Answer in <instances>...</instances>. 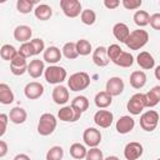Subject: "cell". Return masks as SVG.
Here are the masks:
<instances>
[{
	"mask_svg": "<svg viewBox=\"0 0 160 160\" xmlns=\"http://www.w3.org/2000/svg\"><path fill=\"white\" fill-rule=\"evenodd\" d=\"M134 22L139 26V28H144L146 25H149L150 22V15L148 11L145 10H138L135 14H134Z\"/></svg>",
	"mask_w": 160,
	"mask_h": 160,
	"instance_id": "obj_29",
	"label": "cell"
},
{
	"mask_svg": "<svg viewBox=\"0 0 160 160\" xmlns=\"http://www.w3.org/2000/svg\"><path fill=\"white\" fill-rule=\"evenodd\" d=\"M8 120H9V115L6 114H0V122H1V131H0V136H2L6 131V125H8Z\"/></svg>",
	"mask_w": 160,
	"mask_h": 160,
	"instance_id": "obj_45",
	"label": "cell"
},
{
	"mask_svg": "<svg viewBox=\"0 0 160 160\" xmlns=\"http://www.w3.org/2000/svg\"><path fill=\"white\" fill-rule=\"evenodd\" d=\"M159 124V114L155 110H148L140 116V126L145 131H152Z\"/></svg>",
	"mask_w": 160,
	"mask_h": 160,
	"instance_id": "obj_6",
	"label": "cell"
},
{
	"mask_svg": "<svg viewBox=\"0 0 160 160\" xmlns=\"http://www.w3.org/2000/svg\"><path fill=\"white\" fill-rule=\"evenodd\" d=\"M61 56H62V52L56 46H49L44 51V60L46 62L51 64V65H55L58 61H60L61 60Z\"/></svg>",
	"mask_w": 160,
	"mask_h": 160,
	"instance_id": "obj_20",
	"label": "cell"
},
{
	"mask_svg": "<svg viewBox=\"0 0 160 160\" xmlns=\"http://www.w3.org/2000/svg\"><path fill=\"white\" fill-rule=\"evenodd\" d=\"M142 151H144V149L140 142L131 141V142L126 144V146L124 149V156L126 160H138L142 155Z\"/></svg>",
	"mask_w": 160,
	"mask_h": 160,
	"instance_id": "obj_10",
	"label": "cell"
},
{
	"mask_svg": "<svg viewBox=\"0 0 160 160\" xmlns=\"http://www.w3.org/2000/svg\"><path fill=\"white\" fill-rule=\"evenodd\" d=\"M146 108H154L160 102V86H154L150 91L145 94Z\"/></svg>",
	"mask_w": 160,
	"mask_h": 160,
	"instance_id": "obj_24",
	"label": "cell"
},
{
	"mask_svg": "<svg viewBox=\"0 0 160 160\" xmlns=\"http://www.w3.org/2000/svg\"><path fill=\"white\" fill-rule=\"evenodd\" d=\"M34 14L36 16V19L41 20V21H45V20H49L52 15V9L46 5V4H40L35 8L34 10Z\"/></svg>",
	"mask_w": 160,
	"mask_h": 160,
	"instance_id": "obj_26",
	"label": "cell"
},
{
	"mask_svg": "<svg viewBox=\"0 0 160 160\" xmlns=\"http://www.w3.org/2000/svg\"><path fill=\"white\" fill-rule=\"evenodd\" d=\"M8 152V144L4 140H0V158H4Z\"/></svg>",
	"mask_w": 160,
	"mask_h": 160,
	"instance_id": "obj_47",
	"label": "cell"
},
{
	"mask_svg": "<svg viewBox=\"0 0 160 160\" xmlns=\"http://www.w3.org/2000/svg\"><path fill=\"white\" fill-rule=\"evenodd\" d=\"M18 51H19L20 55H22V56L26 58V59L30 58V56H32V55H35V54H34V49H32L30 41H29V42H24V44H21V46H20V49H19Z\"/></svg>",
	"mask_w": 160,
	"mask_h": 160,
	"instance_id": "obj_41",
	"label": "cell"
},
{
	"mask_svg": "<svg viewBox=\"0 0 160 160\" xmlns=\"http://www.w3.org/2000/svg\"><path fill=\"white\" fill-rule=\"evenodd\" d=\"M14 101V92L8 84H0V102L9 105Z\"/></svg>",
	"mask_w": 160,
	"mask_h": 160,
	"instance_id": "obj_27",
	"label": "cell"
},
{
	"mask_svg": "<svg viewBox=\"0 0 160 160\" xmlns=\"http://www.w3.org/2000/svg\"><path fill=\"white\" fill-rule=\"evenodd\" d=\"M149 24L154 30H160V12L152 14L150 16V22Z\"/></svg>",
	"mask_w": 160,
	"mask_h": 160,
	"instance_id": "obj_44",
	"label": "cell"
},
{
	"mask_svg": "<svg viewBox=\"0 0 160 160\" xmlns=\"http://www.w3.org/2000/svg\"><path fill=\"white\" fill-rule=\"evenodd\" d=\"M86 152H88L86 148L80 142H74L70 146V155L76 160H81V159L86 158Z\"/></svg>",
	"mask_w": 160,
	"mask_h": 160,
	"instance_id": "obj_28",
	"label": "cell"
},
{
	"mask_svg": "<svg viewBox=\"0 0 160 160\" xmlns=\"http://www.w3.org/2000/svg\"><path fill=\"white\" fill-rule=\"evenodd\" d=\"M134 126H135V120L131 116H129V115L121 116L116 121V125H115L116 131L119 134H128V132H130L134 129Z\"/></svg>",
	"mask_w": 160,
	"mask_h": 160,
	"instance_id": "obj_14",
	"label": "cell"
},
{
	"mask_svg": "<svg viewBox=\"0 0 160 160\" xmlns=\"http://www.w3.org/2000/svg\"><path fill=\"white\" fill-rule=\"evenodd\" d=\"M94 101H95V105H96L99 109H105V108H108V106L111 105V102H112V96H111L110 94H108L106 91H100V92H98V94L95 95Z\"/></svg>",
	"mask_w": 160,
	"mask_h": 160,
	"instance_id": "obj_25",
	"label": "cell"
},
{
	"mask_svg": "<svg viewBox=\"0 0 160 160\" xmlns=\"http://www.w3.org/2000/svg\"><path fill=\"white\" fill-rule=\"evenodd\" d=\"M30 44H31V46L34 49V54L35 55L40 54L41 51H45L44 40H41V39H32V40H30Z\"/></svg>",
	"mask_w": 160,
	"mask_h": 160,
	"instance_id": "obj_42",
	"label": "cell"
},
{
	"mask_svg": "<svg viewBox=\"0 0 160 160\" xmlns=\"http://www.w3.org/2000/svg\"><path fill=\"white\" fill-rule=\"evenodd\" d=\"M58 118L61 120V121H65V122H74V118H75V114H74V109L72 106H64L59 110L58 112Z\"/></svg>",
	"mask_w": 160,
	"mask_h": 160,
	"instance_id": "obj_33",
	"label": "cell"
},
{
	"mask_svg": "<svg viewBox=\"0 0 160 160\" xmlns=\"http://www.w3.org/2000/svg\"><path fill=\"white\" fill-rule=\"evenodd\" d=\"M56 118L50 114V112H45L40 116L39 119V124H38V132L42 136H48L51 135L56 128Z\"/></svg>",
	"mask_w": 160,
	"mask_h": 160,
	"instance_id": "obj_3",
	"label": "cell"
},
{
	"mask_svg": "<svg viewBox=\"0 0 160 160\" xmlns=\"http://www.w3.org/2000/svg\"><path fill=\"white\" fill-rule=\"evenodd\" d=\"M86 160H104V155L102 151L98 148H91L90 150H88L86 152Z\"/></svg>",
	"mask_w": 160,
	"mask_h": 160,
	"instance_id": "obj_40",
	"label": "cell"
},
{
	"mask_svg": "<svg viewBox=\"0 0 160 160\" xmlns=\"http://www.w3.org/2000/svg\"><path fill=\"white\" fill-rule=\"evenodd\" d=\"M159 5H160V1H159Z\"/></svg>",
	"mask_w": 160,
	"mask_h": 160,
	"instance_id": "obj_52",
	"label": "cell"
},
{
	"mask_svg": "<svg viewBox=\"0 0 160 160\" xmlns=\"http://www.w3.org/2000/svg\"><path fill=\"white\" fill-rule=\"evenodd\" d=\"M92 61L96 66L104 68L109 64V56H108V50L104 46H98L94 52H92Z\"/></svg>",
	"mask_w": 160,
	"mask_h": 160,
	"instance_id": "obj_15",
	"label": "cell"
},
{
	"mask_svg": "<svg viewBox=\"0 0 160 160\" xmlns=\"http://www.w3.org/2000/svg\"><path fill=\"white\" fill-rule=\"evenodd\" d=\"M31 35H32V30L28 25H19L14 30V38H15V40L19 41V42H22V44L24 42H29Z\"/></svg>",
	"mask_w": 160,
	"mask_h": 160,
	"instance_id": "obj_17",
	"label": "cell"
},
{
	"mask_svg": "<svg viewBox=\"0 0 160 160\" xmlns=\"http://www.w3.org/2000/svg\"><path fill=\"white\" fill-rule=\"evenodd\" d=\"M108 50V56H109V60H111L112 62L120 56V54L122 52V49L118 45V44H111L109 48H106Z\"/></svg>",
	"mask_w": 160,
	"mask_h": 160,
	"instance_id": "obj_39",
	"label": "cell"
},
{
	"mask_svg": "<svg viewBox=\"0 0 160 160\" xmlns=\"http://www.w3.org/2000/svg\"><path fill=\"white\" fill-rule=\"evenodd\" d=\"M104 160H120V159H119L118 156H114V155H112V156H108V158H105Z\"/></svg>",
	"mask_w": 160,
	"mask_h": 160,
	"instance_id": "obj_50",
	"label": "cell"
},
{
	"mask_svg": "<svg viewBox=\"0 0 160 160\" xmlns=\"http://www.w3.org/2000/svg\"><path fill=\"white\" fill-rule=\"evenodd\" d=\"M64 156V150L61 146H52L46 152V160H61Z\"/></svg>",
	"mask_w": 160,
	"mask_h": 160,
	"instance_id": "obj_38",
	"label": "cell"
},
{
	"mask_svg": "<svg viewBox=\"0 0 160 160\" xmlns=\"http://www.w3.org/2000/svg\"><path fill=\"white\" fill-rule=\"evenodd\" d=\"M145 108H146V98H145V94H142V92L134 94L126 104L128 111L132 115H140V112Z\"/></svg>",
	"mask_w": 160,
	"mask_h": 160,
	"instance_id": "obj_5",
	"label": "cell"
},
{
	"mask_svg": "<svg viewBox=\"0 0 160 160\" xmlns=\"http://www.w3.org/2000/svg\"><path fill=\"white\" fill-rule=\"evenodd\" d=\"M154 74H155V78H156L158 80H160V65L155 68V70H154Z\"/></svg>",
	"mask_w": 160,
	"mask_h": 160,
	"instance_id": "obj_49",
	"label": "cell"
},
{
	"mask_svg": "<svg viewBox=\"0 0 160 160\" xmlns=\"http://www.w3.org/2000/svg\"><path fill=\"white\" fill-rule=\"evenodd\" d=\"M89 85H90V76L84 71H79V72L70 75V78L68 80V86L71 91L85 90Z\"/></svg>",
	"mask_w": 160,
	"mask_h": 160,
	"instance_id": "obj_2",
	"label": "cell"
},
{
	"mask_svg": "<svg viewBox=\"0 0 160 160\" xmlns=\"http://www.w3.org/2000/svg\"><path fill=\"white\" fill-rule=\"evenodd\" d=\"M71 106L78 108L81 112H84V111H86V110L89 109V100H88L86 96H82V95L76 96V98H74V100L71 101Z\"/></svg>",
	"mask_w": 160,
	"mask_h": 160,
	"instance_id": "obj_35",
	"label": "cell"
},
{
	"mask_svg": "<svg viewBox=\"0 0 160 160\" xmlns=\"http://www.w3.org/2000/svg\"><path fill=\"white\" fill-rule=\"evenodd\" d=\"M76 50H78L79 55L86 56L91 52V44L85 39H80L76 41Z\"/></svg>",
	"mask_w": 160,
	"mask_h": 160,
	"instance_id": "obj_37",
	"label": "cell"
},
{
	"mask_svg": "<svg viewBox=\"0 0 160 160\" xmlns=\"http://www.w3.org/2000/svg\"><path fill=\"white\" fill-rule=\"evenodd\" d=\"M28 118V114H26V110L20 108V106H15L10 110L9 112V120L14 124H22L25 122Z\"/></svg>",
	"mask_w": 160,
	"mask_h": 160,
	"instance_id": "obj_22",
	"label": "cell"
},
{
	"mask_svg": "<svg viewBox=\"0 0 160 160\" xmlns=\"http://www.w3.org/2000/svg\"><path fill=\"white\" fill-rule=\"evenodd\" d=\"M149 40V34L146 30H142V29H138V30H134L130 32L128 40L125 41V45L130 49V50H139L141 49L142 46L146 45Z\"/></svg>",
	"mask_w": 160,
	"mask_h": 160,
	"instance_id": "obj_1",
	"label": "cell"
},
{
	"mask_svg": "<svg viewBox=\"0 0 160 160\" xmlns=\"http://www.w3.org/2000/svg\"><path fill=\"white\" fill-rule=\"evenodd\" d=\"M34 5H36L35 0H18L16 2V8L21 14H29L31 10H35Z\"/></svg>",
	"mask_w": 160,
	"mask_h": 160,
	"instance_id": "obj_34",
	"label": "cell"
},
{
	"mask_svg": "<svg viewBox=\"0 0 160 160\" xmlns=\"http://www.w3.org/2000/svg\"><path fill=\"white\" fill-rule=\"evenodd\" d=\"M80 19H81V22L85 24V25H92L96 20V14L94 10L91 9H85L82 10L81 15H80Z\"/></svg>",
	"mask_w": 160,
	"mask_h": 160,
	"instance_id": "obj_36",
	"label": "cell"
},
{
	"mask_svg": "<svg viewBox=\"0 0 160 160\" xmlns=\"http://www.w3.org/2000/svg\"><path fill=\"white\" fill-rule=\"evenodd\" d=\"M66 70L62 66H58V65H50L49 68L45 69L44 76L45 80L49 84H61L65 79H66Z\"/></svg>",
	"mask_w": 160,
	"mask_h": 160,
	"instance_id": "obj_4",
	"label": "cell"
},
{
	"mask_svg": "<svg viewBox=\"0 0 160 160\" xmlns=\"http://www.w3.org/2000/svg\"><path fill=\"white\" fill-rule=\"evenodd\" d=\"M62 55L69 59V60H74L79 56V52L76 50V42H72V41H69L66 42L64 46H62Z\"/></svg>",
	"mask_w": 160,
	"mask_h": 160,
	"instance_id": "obj_30",
	"label": "cell"
},
{
	"mask_svg": "<svg viewBox=\"0 0 160 160\" xmlns=\"http://www.w3.org/2000/svg\"><path fill=\"white\" fill-rule=\"evenodd\" d=\"M146 84V75L144 71H132L130 75V85L134 89H141Z\"/></svg>",
	"mask_w": 160,
	"mask_h": 160,
	"instance_id": "obj_23",
	"label": "cell"
},
{
	"mask_svg": "<svg viewBox=\"0 0 160 160\" xmlns=\"http://www.w3.org/2000/svg\"><path fill=\"white\" fill-rule=\"evenodd\" d=\"M14 160H30V158H29L26 154H18V155L14 158Z\"/></svg>",
	"mask_w": 160,
	"mask_h": 160,
	"instance_id": "obj_48",
	"label": "cell"
},
{
	"mask_svg": "<svg viewBox=\"0 0 160 160\" xmlns=\"http://www.w3.org/2000/svg\"><path fill=\"white\" fill-rule=\"evenodd\" d=\"M121 4L128 10H136V9H139L141 6L142 1L141 0H122Z\"/></svg>",
	"mask_w": 160,
	"mask_h": 160,
	"instance_id": "obj_43",
	"label": "cell"
},
{
	"mask_svg": "<svg viewBox=\"0 0 160 160\" xmlns=\"http://www.w3.org/2000/svg\"><path fill=\"white\" fill-rule=\"evenodd\" d=\"M52 100L58 105H64L69 101V90L64 85H56L52 90Z\"/></svg>",
	"mask_w": 160,
	"mask_h": 160,
	"instance_id": "obj_16",
	"label": "cell"
},
{
	"mask_svg": "<svg viewBox=\"0 0 160 160\" xmlns=\"http://www.w3.org/2000/svg\"><path fill=\"white\" fill-rule=\"evenodd\" d=\"M104 5H105V8L112 10V9H116L120 5V1L119 0H104Z\"/></svg>",
	"mask_w": 160,
	"mask_h": 160,
	"instance_id": "obj_46",
	"label": "cell"
},
{
	"mask_svg": "<svg viewBox=\"0 0 160 160\" xmlns=\"http://www.w3.org/2000/svg\"><path fill=\"white\" fill-rule=\"evenodd\" d=\"M136 62L140 68L145 69V70H149V69H152L155 66V60L152 58V55L148 51H141L138 58H136Z\"/></svg>",
	"mask_w": 160,
	"mask_h": 160,
	"instance_id": "obj_21",
	"label": "cell"
},
{
	"mask_svg": "<svg viewBox=\"0 0 160 160\" xmlns=\"http://www.w3.org/2000/svg\"><path fill=\"white\" fill-rule=\"evenodd\" d=\"M24 94L30 100L39 99L44 94V86L38 81H31V82L26 84V86L24 89Z\"/></svg>",
	"mask_w": 160,
	"mask_h": 160,
	"instance_id": "obj_13",
	"label": "cell"
},
{
	"mask_svg": "<svg viewBox=\"0 0 160 160\" xmlns=\"http://www.w3.org/2000/svg\"><path fill=\"white\" fill-rule=\"evenodd\" d=\"M112 34H114L116 40H119L120 42H125L130 35V30H129V26L126 24L116 22L112 28Z\"/></svg>",
	"mask_w": 160,
	"mask_h": 160,
	"instance_id": "obj_19",
	"label": "cell"
},
{
	"mask_svg": "<svg viewBox=\"0 0 160 160\" xmlns=\"http://www.w3.org/2000/svg\"><path fill=\"white\" fill-rule=\"evenodd\" d=\"M42 72H45V66H44V61L40 59H34L29 62L28 65V74L34 78L38 79L42 75Z\"/></svg>",
	"mask_w": 160,
	"mask_h": 160,
	"instance_id": "obj_18",
	"label": "cell"
},
{
	"mask_svg": "<svg viewBox=\"0 0 160 160\" xmlns=\"http://www.w3.org/2000/svg\"><path fill=\"white\" fill-rule=\"evenodd\" d=\"M16 54H18V50L10 44H4L0 49V56L2 60H6V61H11Z\"/></svg>",
	"mask_w": 160,
	"mask_h": 160,
	"instance_id": "obj_31",
	"label": "cell"
},
{
	"mask_svg": "<svg viewBox=\"0 0 160 160\" xmlns=\"http://www.w3.org/2000/svg\"><path fill=\"white\" fill-rule=\"evenodd\" d=\"M114 115L109 110H98L94 115V122L100 128H109L112 124Z\"/></svg>",
	"mask_w": 160,
	"mask_h": 160,
	"instance_id": "obj_11",
	"label": "cell"
},
{
	"mask_svg": "<svg viewBox=\"0 0 160 160\" xmlns=\"http://www.w3.org/2000/svg\"><path fill=\"white\" fill-rule=\"evenodd\" d=\"M60 6L65 16L68 18H76L81 15V2L79 0H61Z\"/></svg>",
	"mask_w": 160,
	"mask_h": 160,
	"instance_id": "obj_7",
	"label": "cell"
},
{
	"mask_svg": "<svg viewBox=\"0 0 160 160\" xmlns=\"http://www.w3.org/2000/svg\"><path fill=\"white\" fill-rule=\"evenodd\" d=\"M114 64H116L118 66H121V68H130L134 64V56L130 52L122 51L120 54V56L114 61Z\"/></svg>",
	"mask_w": 160,
	"mask_h": 160,
	"instance_id": "obj_32",
	"label": "cell"
},
{
	"mask_svg": "<svg viewBox=\"0 0 160 160\" xmlns=\"http://www.w3.org/2000/svg\"><path fill=\"white\" fill-rule=\"evenodd\" d=\"M28 65L29 64L26 62V58H24L22 55H20L19 51H18V54L15 55V58L10 61V71L14 75H16V76L22 75L24 72H28Z\"/></svg>",
	"mask_w": 160,
	"mask_h": 160,
	"instance_id": "obj_8",
	"label": "cell"
},
{
	"mask_svg": "<svg viewBox=\"0 0 160 160\" xmlns=\"http://www.w3.org/2000/svg\"><path fill=\"white\" fill-rule=\"evenodd\" d=\"M124 90V81L121 78H118V76H114V78H110L108 81H106V89L105 91L108 94H110L111 96H118Z\"/></svg>",
	"mask_w": 160,
	"mask_h": 160,
	"instance_id": "obj_12",
	"label": "cell"
},
{
	"mask_svg": "<svg viewBox=\"0 0 160 160\" xmlns=\"http://www.w3.org/2000/svg\"><path fill=\"white\" fill-rule=\"evenodd\" d=\"M156 160H160V158H159V159H156Z\"/></svg>",
	"mask_w": 160,
	"mask_h": 160,
	"instance_id": "obj_51",
	"label": "cell"
},
{
	"mask_svg": "<svg viewBox=\"0 0 160 160\" xmlns=\"http://www.w3.org/2000/svg\"><path fill=\"white\" fill-rule=\"evenodd\" d=\"M82 140L85 145L90 148H96L101 141V132L95 128H88L82 134Z\"/></svg>",
	"mask_w": 160,
	"mask_h": 160,
	"instance_id": "obj_9",
	"label": "cell"
}]
</instances>
